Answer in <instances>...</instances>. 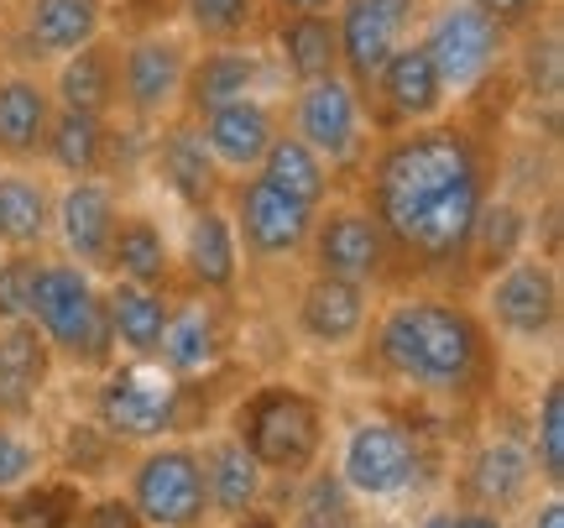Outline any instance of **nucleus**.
<instances>
[{"label": "nucleus", "instance_id": "nucleus-1", "mask_svg": "<svg viewBox=\"0 0 564 528\" xmlns=\"http://www.w3.org/2000/svg\"><path fill=\"white\" fill-rule=\"evenodd\" d=\"M366 215L377 220L398 267L440 278L465 267L470 230L481 220L486 152L455 121L408 126L366 158Z\"/></svg>", "mask_w": 564, "mask_h": 528}, {"label": "nucleus", "instance_id": "nucleus-2", "mask_svg": "<svg viewBox=\"0 0 564 528\" xmlns=\"http://www.w3.org/2000/svg\"><path fill=\"white\" fill-rule=\"evenodd\" d=\"M371 356L398 382L423 392H465L486 377L491 341L465 304L444 293H403L371 330Z\"/></svg>", "mask_w": 564, "mask_h": 528}, {"label": "nucleus", "instance_id": "nucleus-3", "mask_svg": "<svg viewBox=\"0 0 564 528\" xmlns=\"http://www.w3.org/2000/svg\"><path fill=\"white\" fill-rule=\"evenodd\" d=\"M26 320L63 362L89 366V371L116 366V335L105 320V288L95 283V272L74 262H42Z\"/></svg>", "mask_w": 564, "mask_h": 528}, {"label": "nucleus", "instance_id": "nucleus-4", "mask_svg": "<svg viewBox=\"0 0 564 528\" xmlns=\"http://www.w3.org/2000/svg\"><path fill=\"white\" fill-rule=\"evenodd\" d=\"M194 63V37L173 26H147L116 53V110L131 126H162L183 110V79Z\"/></svg>", "mask_w": 564, "mask_h": 528}, {"label": "nucleus", "instance_id": "nucleus-5", "mask_svg": "<svg viewBox=\"0 0 564 528\" xmlns=\"http://www.w3.org/2000/svg\"><path fill=\"white\" fill-rule=\"evenodd\" d=\"M236 440L251 450L262 471H299L314 466L324 445V408L293 382H267L236 413Z\"/></svg>", "mask_w": 564, "mask_h": 528}, {"label": "nucleus", "instance_id": "nucleus-6", "mask_svg": "<svg viewBox=\"0 0 564 528\" xmlns=\"http://www.w3.org/2000/svg\"><path fill=\"white\" fill-rule=\"evenodd\" d=\"M419 47L429 53L444 95H476L507 58V32L486 17L476 0H444L434 17H423Z\"/></svg>", "mask_w": 564, "mask_h": 528}, {"label": "nucleus", "instance_id": "nucleus-7", "mask_svg": "<svg viewBox=\"0 0 564 528\" xmlns=\"http://www.w3.org/2000/svg\"><path fill=\"white\" fill-rule=\"evenodd\" d=\"M95 413L110 440H162L183 419V382L167 377L152 356H131L126 366H105V382L95 392Z\"/></svg>", "mask_w": 564, "mask_h": 528}, {"label": "nucleus", "instance_id": "nucleus-8", "mask_svg": "<svg viewBox=\"0 0 564 528\" xmlns=\"http://www.w3.org/2000/svg\"><path fill=\"white\" fill-rule=\"evenodd\" d=\"M288 116H293L288 131H293L308 152H319L329 173L361 168L366 158H371V116H366L361 89L345 79V74L299 84Z\"/></svg>", "mask_w": 564, "mask_h": 528}, {"label": "nucleus", "instance_id": "nucleus-9", "mask_svg": "<svg viewBox=\"0 0 564 528\" xmlns=\"http://www.w3.org/2000/svg\"><path fill=\"white\" fill-rule=\"evenodd\" d=\"M419 26H423V0H335L340 74L366 95L377 68L403 42L419 37Z\"/></svg>", "mask_w": 564, "mask_h": 528}, {"label": "nucleus", "instance_id": "nucleus-10", "mask_svg": "<svg viewBox=\"0 0 564 528\" xmlns=\"http://www.w3.org/2000/svg\"><path fill=\"white\" fill-rule=\"evenodd\" d=\"M314 215L308 204L278 194L267 179L246 173L236 183V200H230V225H236V241H241V257L251 262H288V257H303L308 251V236H314Z\"/></svg>", "mask_w": 564, "mask_h": 528}, {"label": "nucleus", "instance_id": "nucleus-11", "mask_svg": "<svg viewBox=\"0 0 564 528\" xmlns=\"http://www.w3.org/2000/svg\"><path fill=\"white\" fill-rule=\"evenodd\" d=\"M486 320L512 341H549L560 330V272L544 257H512L491 272L481 293Z\"/></svg>", "mask_w": 564, "mask_h": 528}, {"label": "nucleus", "instance_id": "nucleus-12", "mask_svg": "<svg viewBox=\"0 0 564 528\" xmlns=\"http://www.w3.org/2000/svg\"><path fill=\"white\" fill-rule=\"evenodd\" d=\"M308 267L319 278L377 288L392 267V251H387L377 220L366 215V204H324L314 215V236H308Z\"/></svg>", "mask_w": 564, "mask_h": 528}, {"label": "nucleus", "instance_id": "nucleus-13", "mask_svg": "<svg viewBox=\"0 0 564 528\" xmlns=\"http://www.w3.org/2000/svg\"><path fill=\"white\" fill-rule=\"evenodd\" d=\"M131 508L141 528H194L204 524V466L199 450L188 445H158L141 455L137 476H131Z\"/></svg>", "mask_w": 564, "mask_h": 528}, {"label": "nucleus", "instance_id": "nucleus-14", "mask_svg": "<svg viewBox=\"0 0 564 528\" xmlns=\"http://www.w3.org/2000/svg\"><path fill=\"white\" fill-rule=\"evenodd\" d=\"M361 100H366L371 126H382L387 137H392V131H408V126L440 121L449 95H444V84H440V74H434L429 53H423L419 37H413L377 68V79H371V89H366Z\"/></svg>", "mask_w": 564, "mask_h": 528}, {"label": "nucleus", "instance_id": "nucleus-15", "mask_svg": "<svg viewBox=\"0 0 564 528\" xmlns=\"http://www.w3.org/2000/svg\"><path fill=\"white\" fill-rule=\"evenodd\" d=\"M340 482L361 497H398L419 482V434L392 419H366L345 434Z\"/></svg>", "mask_w": 564, "mask_h": 528}, {"label": "nucleus", "instance_id": "nucleus-16", "mask_svg": "<svg viewBox=\"0 0 564 528\" xmlns=\"http://www.w3.org/2000/svg\"><path fill=\"white\" fill-rule=\"evenodd\" d=\"M121 194L105 179H68L63 194H53V236L63 246V262L100 272L110 257V236L121 225Z\"/></svg>", "mask_w": 564, "mask_h": 528}, {"label": "nucleus", "instance_id": "nucleus-17", "mask_svg": "<svg viewBox=\"0 0 564 528\" xmlns=\"http://www.w3.org/2000/svg\"><path fill=\"white\" fill-rule=\"evenodd\" d=\"M278 74V63L267 58L257 42H230V47H204L188 63V79H183V110L188 121H199L209 110H220L230 100H257Z\"/></svg>", "mask_w": 564, "mask_h": 528}, {"label": "nucleus", "instance_id": "nucleus-18", "mask_svg": "<svg viewBox=\"0 0 564 528\" xmlns=\"http://www.w3.org/2000/svg\"><path fill=\"white\" fill-rule=\"evenodd\" d=\"M183 283L204 293V299H230L241 288V241H236V225H230V209L225 204H204V209H188V225H183V241L173 251Z\"/></svg>", "mask_w": 564, "mask_h": 528}, {"label": "nucleus", "instance_id": "nucleus-19", "mask_svg": "<svg viewBox=\"0 0 564 528\" xmlns=\"http://www.w3.org/2000/svg\"><path fill=\"white\" fill-rule=\"evenodd\" d=\"M110 0H21L17 11V47L21 63H63L68 53L105 37Z\"/></svg>", "mask_w": 564, "mask_h": 528}, {"label": "nucleus", "instance_id": "nucleus-20", "mask_svg": "<svg viewBox=\"0 0 564 528\" xmlns=\"http://www.w3.org/2000/svg\"><path fill=\"white\" fill-rule=\"evenodd\" d=\"M199 137L204 147H209V158H215V168L220 173H236V179H246V173H257L267 158V147L278 142L282 131V110L272 100H230L220 105V110H209V116H199Z\"/></svg>", "mask_w": 564, "mask_h": 528}, {"label": "nucleus", "instance_id": "nucleus-21", "mask_svg": "<svg viewBox=\"0 0 564 528\" xmlns=\"http://www.w3.org/2000/svg\"><path fill=\"white\" fill-rule=\"evenodd\" d=\"M152 168L158 179L167 183V194L183 204V209H204V204H220L225 194V173L215 168L209 147H204L199 126L188 116H173V121L152 126Z\"/></svg>", "mask_w": 564, "mask_h": 528}, {"label": "nucleus", "instance_id": "nucleus-22", "mask_svg": "<svg viewBox=\"0 0 564 528\" xmlns=\"http://www.w3.org/2000/svg\"><path fill=\"white\" fill-rule=\"evenodd\" d=\"M293 325L314 346H356L371 325V288L340 283V278H308L293 299Z\"/></svg>", "mask_w": 564, "mask_h": 528}, {"label": "nucleus", "instance_id": "nucleus-23", "mask_svg": "<svg viewBox=\"0 0 564 528\" xmlns=\"http://www.w3.org/2000/svg\"><path fill=\"white\" fill-rule=\"evenodd\" d=\"M220 356H225V314H220V299H204V293H194V299L173 304V314H167V330H162L158 356H152V362H158L167 377L188 382V377H204L209 366H220Z\"/></svg>", "mask_w": 564, "mask_h": 528}, {"label": "nucleus", "instance_id": "nucleus-24", "mask_svg": "<svg viewBox=\"0 0 564 528\" xmlns=\"http://www.w3.org/2000/svg\"><path fill=\"white\" fill-rule=\"evenodd\" d=\"M53 89L32 68H6L0 74V163L32 168L42 163V142L53 126Z\"/></svg>", "mask_w": 564, "mask_h": 528}, {"label": "nucleus", "instance_id": "nucleus-25", "mask_svg": "<svg viewBox=\"0 0 564 528\" xmlns=\"http://www.w3.org/2000/svg\"><path fill=\"white\" fill-rule=\"evenodd\" d=\"M272 37V63L293 89L314 79L340 74V37H335V11H303V17H278L267 26Z\"/></svg>", "mask_w": 564, "mask_h": 528}, {"label": "nucleus", "instance_id": "nucleus-26", "mask_svg": "<svg viewBox=\"0 0 564 528\" xmlns=\"http://www.w3.org/2000/svg\"><path fill=\"white\" fill-rule=\"evenodd\" d=\"M53 371V351L37 335L32 320L0 325V419H26L37 413V398Z\"/></svg>", "mask_w": 564, "mask_h": 528}, {"label": "nucleus", "instance_id": "nucleus-27", "mask_svg": "<svg viewBox=\"0 0 564 528\" xmlns=\"http://www.w3.org/2000/svg\"><path fill=\"white\" fill-rule=\"evenodd\" d=\"M116 42L110 37H95L89 47L68 53L53 74V105L58 110H79V116H100L110 121L116 116Z\"/></svg>", "mask_w": 564, "mask_h": 528}, {"label": "nucleus", "instance_id": "nucleus-28", "mask_svg": "<svg viewBox=\"0 0 564 528\" xmlns=\"http://www.w3.org/2000/svg\"><path fill=\"white\" fill-rule=\"evenodd\" d=\"M110 142H116V126L110 121L79 116V110H53L47 142H42V163L53 173H63V179H105Z\"/></svg>", "mask_w": 564, "mask_h": 528}, {"label": "nucleus", "instance_id": "nucleus-29", "mask_svg": "<svg viewBox=\"0 0 564 528\" xmlns=\"http://www.w3.org/2000/svg\"><path fill=\"white\" fill-rule=\"evenodd\" d=\"M105 272L121 278V283H141V288H167L173 283V241L152 215H121L116 236H110V257H105Z\"/></svg>", "mask_w": 564, "mask_h": 528}, {"label": "nucleus", "instance_id": "nucleus-30", "mask_svg": "<svg viewBox=\"0 0 564 528\" xmlns=\"http://www.w3.org/2000/svg\"><path fill=\"white\" fill-rule=\"evenodd\" d=\"M53 236V188L32 168H0V251H42Z\"/></svg>", "mask_w": 564, "mask_h": 528}, {"label": "nucleus", "instance_id": "nucleus-31", "mask_svg": "<svg viewBox=\"0 0 564 528\" xmlns=\"http://www.w3.org/2000/svg\"><path fill=\"white\" fill-rule=\"evenodd\" d=\"M167 314H173L167 288H141L121 283V278H110V288H105V320H110L116 351H126V356H158Z\"/></svg>", "mask_w": 564, "mask_h": 528}, {"label": "nucleus", "instance_id": "nucleus-32", "mask_svg": "<svg viewBox=\"0 0 564 528\" xmlns=\"http://www.w3.org/2000/svg\"><path fill=\"white\" fill-rule=\"evenodd\" d=\"M257 179H267L278 194L308 204V209H324V204H329V194H335V173H329L319 152H308V147L288 131V126L278 131V142L267 147Z\"/></svg>", "mask_w": 564, "mask_h": 528}, {"label": "nucleus", "instance_id": "nucleus-33", "mask_svg": "<svg viewBox=\"0 0 564 528\" xmlns=\"http://www.w3.org/2000/svg\"><path fill=\"white\" fill-rule=\"evenodd\" d=\"M199 466H204V497H209V508L241 518V513H251L262 503L267 471L251 461V450L241 440H220L209 455H199Z\"/></svg>", "mask_w": 564, "mask_h": 528}, {"label": "nucleus", "instance_id": "nucleus-34", "mask_svg": "<svg viewBox=\"0 0 564 528\" xmlns=\"http://www.w3.org/2000/svg\"><path fill=\"white\" fill-rule=\"evenodd\" d=\"M183 32L199 47H230V42H257L267 32L262 0H178Z\"/></svg>", "mask_w": 564, "mask_h": 528}, {"label": "nucleus", "instance_id": "nucleus-35", "mask_svg": "<svg viewBox=\"0 0 564 528\" xmlns=\"http://www.w3.org/2000/svg\"><path fill=\"white\" fill-rule=\"evenodd\" d=\"M528 241V215L512 200H486L481 220L470 230V251H465V267H481V272H497L502 262L523 257Z\"/></svg>", "mask_w": 564, "mask_h": 528}, {"label": "nucleus", "instance_id": "nucleus-36", "mask_svg": "<svg viewBox=\"0 0 564 528\" xmlns=\"http://www.w3.org/2000/svg\"><path fill=\"white\" fill-rule=\"evenodd\" d=\"M533 482V455L523 445H512V440H497V445H486L476 455V466H470V487L481 503H497V508H512L518 497L528 492Z\"/></svg>", "mask_w": 564, "mask_h": 528}, {"label": "nucleus", "instance_id": "nucleus-37", "mask_svg": "<svg viewBox=\"0 0 564 528\" xmlns=\"http://www.w3.org/2000/svg\"><path fill=\"white\" fill-rule=\"evenodd\" d=\"M84 497L68 482H32L11 492V528H74Z\"/></svg>", "mask_w": 564, "mask_h": 528}, {"label": "nucleus", "instance_id": "nucleus-38", "mask_svg": "<svg viewBox=\"0 0 564 528\" xmlns=\"http://www.w3.org/2000/svg\"><path fill=\"white\" fill-rule=\"evenodd\" d=\"M533 471L549 487H564V387L549 382L539 398V424H533Z\"/></svg>", "mask_w": 564, "mask_h": 528}, {"label": "nucleus", "instance_id": "nucleus-39", "mask_svg": "<svg viewBox=\"0 0 564 528\" xmlns=\"http://www.w3.org/2000/svg\"><path fill=\"white\" fill-rule=\"evenodd\" d=\"M42 262H47L42 251H0V325L26 320Z\"/></svg>", "mask_w": 564, "mask_h": 528}, {"label": "nucleus", "instance_id": "nucleus-40", "mask_svg": "<svg viewBox=\"0 0 564 528\" xmlns=\"http://www.w3.org/2000/svg\"><path fill=\"white\" fill-rule=\"evenodd\" d=\"M293 528H350V487L340 476H308Z\"/></svg>", "mask_w": 564, "mask_h": 528}, {"label": "nucleus", "instance_id": "nucleus-41", "mask_svg": "<svg viewBox=\"0 0 564 528\" xmlns=\"http://www.w3.org/2000/svg\"><path fill=\"white\" fill-rule=\"evenodd\" d=\"M37 466H42V450L11 429V419H0V497L11 492L32 487L37 482Z\"/></svg>", "mask_w": 564, "mask_h": 528}, {"label": "nucleus", "instance_id": "nucleus-42", "mask_svg": "<svg viewBox=\"0 0 564 528\" xmlns=\"http://www.w3.org/2000/svg\"><path fill=\"white\" fill-rule=\"evenodd\" d=\"M476 6L502 26L507 37H512V32H528V26H539V17L549 11V0H476Z\"/></svg>", "mask_w": 564, "mask_h": 528}, {"label": "nucleus", "instance_id": "nucleus-43", "mask_svg": "<svg viewBox=\"0 0 564 528\" xmlns=\"http://www.w3.org/2000/svg\"><path fill=\"white\" fill-rule=\"evenodd\" d=\"M74 528H141V518L126 497H105L95 508H79V524Z\"/></svg>", "mask_w": 564, "mask_h": 528}, {"label": "nucleus", "instance_id": "nucleus-44", "mask_svg": "<svg viewBox=\"0 0 564 528\" xmlns=\"http://www.w3.org/2000/svg\"><path fill=\"white\" fill-rule=\"evenodd\" d=\"M272 21L278 17H303V11H335V0H262Z\"/></svg>", "mask_w": 564, "mask_h": 528}, {"label": "nucleus", "instance_id": "nucleus-45", "mask_svg": "<svg viewBox=\"0 0 564 528\" xmlns=\"http://www.w3.org/2000/svg\"><path fill=\"white\" fill-rule=\"evenodd\" d=\"M455 528H502V518L486 508H470V513H455Z\"/></svg>", "mask_w": 564, "mask_h": 528}, {"label": "nucleus", "instance_id": "nucleus-46", "mask_svg": "<svg viewBox=\"0 0 564 528\" xmlns=\"http://www.w3.org/2000/svg\"><path fill=\"white\" fill-rule=\"evenodd\" d=\"M533 528H564V503L560 497H549L544 508L533 513Z\"/></svg>", "mask_w": 564, "mask_h": 528}, {"label": "nucleus", "instance_id": "nucleus-47", "mask_svg": "<svg viewBox=\"0 0 564 528\" xmlns=\"http://www.w3.org/2000/svg\"><path fill=\"white\" fill-rule=\"evenodd\" d=\"M236 528H282V524L272 518V513H257V508H251V513H241V524H236Z\"/></svg>", "mask_w": 564, "mask_h": 528}, {"label": "nucleus", "instance_id": "nucleus-48", "mask_svg": "<svg viewBox=\"0 0 564 528\" xmlns=\"http://www.w3.org/2000/svg\"><path fill=\"white\" fill-rule=\"evenodd\" d=\"M423 528H455V513H434V518H423Z\"/></svg>", "mask_w": 564, "mask_h": 528}, {"label": "nucleus", "instance_id": "nucleus-49", "mask_svg": "<svg viewBox=\"0 0 564 528\" xmlns=\"http://www.w3.org/2000/svg\"><path fill=\"white\" fill-rule=\"evenodd\" d=\"M361 528H387V524H361Z\"/></svg>", "mask_w": 564, "mask_h": 528}, {"label": "nucleus", "instance_id": "nucleus-50", "mask_svg": "<svg viewBox=\"0 0 564 528\" xmlns=\"http://www.w3.org/2000/svg\"><path fill=\"white\" fill-rule=\"evenodd\" d=\"M0 528H11V524H0Z\"/></svg>", "mask_w": 564, "mask_h": 528}]
</instances>
